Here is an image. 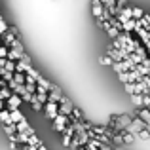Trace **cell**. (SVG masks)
I'll use <instances>...</instances> for the list:
<instances>
[{
	"mask_svg": "<svg viewBox=\"0 0 150 150\" xmlns=\"http://www.w3.org/2000/svg\"><path fill=\"white\" fill-rule=\"evenodd\" d=\"M4 103H6V108H8V110H11V108H19L23 101H21V97H19V95H15V93H11V95L8 97V99L4 101Z\"/></svg>",
	"mask_w": 150,
	"mask_h": 150,
	"instance_id": "6da1fadb",
	"label": "cell"
},
{
	"mask_svg": "<svg viewBox=\"0 0 150 150\" xmlns=\"http://www.w3.org/2000/svg\"><path fill=\"white\" fill-rule=\"evenodd\" d=\"M42 108L46 110V116L50 118V120H53L55 116H57V103H51V101H46L44 106Z\"/></svg>",
	"mask_w": 150,
	"mask_h": 150,
	"instance_id": "7a4b0ae2",
	"label": "cell"
},
{
	"mask_svg": "<svg viewBox=\"0 0 150 150\" xmlns=\"http://www.w3.org/2000/svg\"><path fill=\"white\" fill-rule=\"evenodd\" d=\"M101 11H103V4L99 2V0H91V13H93V17L99 19Z\"/></svg>",
	"mask_w": 150,
	"mask_h": 150,
	"instance_id": "3957f363",
	"label": "cell"
},
{
	"mask_svg": "<svg viewBox=\"0 0 150 150\" xmlns=\"http://www.w3.org/2000/svg\"><path fill=\"white\" fill-rule=\"evenodd\" d=\"M137 116L141 118L143 122H150V108H146V106H141V108H137Z\"/></svg>",
	"mask_w": 150,
	"mask_h": 150,
	"instance_id": "277c9868",
	"label": "cell"
},
{
	"mask_svg": "<svg viewBox=\"0 0 150 150\" xmlns=\"http://www.w3.org/2000/svg\"><path fill=\"white\" fill-rule=\"evenodd\" d=\"M8 112H10V120L13 122V124H17V122H21L23 118H25V116L21 114V110H19V108H11V110H8Z\"/></svg>",
	"mask_w": 150,
	"mask_h": 150,
	"instance_id": "5b68a950",
	"label": "cell"
},
{
	"mask_svg": "<svg viewBox=\"0 0 150 150\" xmlns=\"http://www.w3.org/2000/svg\"><path fill=\"white\" fill-rule=\"evenodd\" d=\"M106 55H108V57L112 59V61H122V57H120V51H118L116 48H114L112 44H110L108 48H106Z\"/></svg>",
	"mask_w": 150,
	"mask_h": 150,
	"instance_id": "8992f818",
	"label": "cell"
},
{
	"mask_svg": "<svg viewBox=\"0 0 150 150\" xmlns=\"http://www.w3.org/2000/svg\"><path fill=\"white\" fill-rule=\"evenodd\" d=\"M29 127H30V125H29V122H27L25 118H23L21 122H17V124H15V133H25Z\"/></svg>",
	"mask_w": 150,
	"mask_h": 150,
	"instance_id": "52a82bcc",
	"label": "cell"
},
{
	"mask_svg": "<svg viewBox=\"0 0 150 150\" xmlns=\"http://www.w3.org/2000/svg\"><path fill=\"white\" fill-rule=\"evenodd\" d=\"M0 122H2L4 125H10V124H13V122L10 120V112H8V108H2V110H0Z\"/></svg>",
	"mask_w": 150,
	"mask_h": 150,
	"instance_id": "ba28073f",
	"label": "cell"
},
{
	"mask_svg": "<svg viewBox=\"0 0 150 150\" xmlns=\"http://www.w3.org/2000/svg\"><path fill=\"white\" fill-rule=\"evenodd\" d=\"M129 10H131V19H141L143 13H144V11L141 10V8H137V6H129Z\"/></svg>",
	"mask_w": 150,
	"mask_h": 150,
	"instance_id": "9c48e42d",
	"label": "cell"
},
{
	"mask_svg": "<svg viewBox=\"0 0 150 150\" xmlns=\"http://www.w3.org/2000/svg\"><path fill=\"white\" fill-rule=\"evenodd\" d=\"M131 103L137 108H141V106H143V95H141V93H131Z\"/></svg>",
	"mask_w": 150,
	"mask_h": 150,
	"instance_id": "30bf717a",
	"label": "cell"
},
{
	"mask_svg": "<svg viewBox=\"0 0 150 150\" xmlns=\"http://www.w3.org/2000/svg\"><path fill=\"white\" fill-rule=\"evenodd\" d=\"M40 143H42V141L38 139V137L34 135V133H33V135H29V141H27V144H29V146H38Z\"/></svg>",
	"mask_w": 150,
	"mask_h": 150,
	"instance_id": "8fae6325",
	"label": "cell"
},
{
	"mask_svg": "<svg viewBox=\"0 0 150 150\" xmlns=\"http://www.w3.org/2000/svg\"><path fill=\"white\" fill-rule=\"evenodd\" d=\"M10 95H11V91L8 89V86H4V88H0V99H2V101H6V99H8Z\"/></svg>",
	"mask_w": 150,
	"mask_h": 150,
	"instance_id": "7c38bea8",
	"label": "cell"
},
{
	"mask_svg": "<svg viewBox=\"0 0 150 150\" xmlns=\"http://www.w3.org/2000/svg\"><path fill=\"white\" fill-rule=\"evenodd\" d=\"M137 137H139V139H143V141H148V139H150V131H148V127H146V129H143V131H139V133H137Z\"/></svg>",
	"mask_w": 150,
	"mask_h": 150,
	"instance_id": "4fadbf2b",
	"label": "cell"
},
{
	"mask_svg": "<svg viewBox=\"0 0 150 150\" xmlns=\"http://www.w3.org/2000/svg\"><path fill=\"white\" fill-rule=\"evenodd\" d=\"M51 122H53V120H51ZM65 127H67L65 124H59V122H53V131H57V133H63V131H65Z\"/></svg>",
	"mask_w": 150,
	"mask_h": 150,
	"instance_id": "5bb4252c",
	"label": "cell"
},
{
	"mask_svg": "<svg viewBox=\"0 0 150 150\" xmlns=\"http://www.w3.org/2000/svg\"><path fill=\"white\" fill-rule=\"evenodd\" d=\"M4 69H6L8 72H15V61H8V59H6V65H4Z\"/></svg>",
	"mask_w": 150,
	"mask_h": 150,
	"instance_id": "9a60e30c",
	"label": "cell"
},
{
	"mask_svg": "<svg viewBox=\"0 0 150 150\" xmlns=\"http://www.w3.org/2000/svg\"><path fill=\"white\" fill-rule=\"evenodd\" d=\"M99 63H101V65H112V59H110L108 55H101V57H99Z\"/></svg>",
	"mask_w": 150,
	"mask_h": 150,
	"instance_id": "2e32d148",
	"label": "cell"
},
{
	"mask_svg": "<svg viewBox=\"0 0 150 150\" xmlns=\"http://www.w3.org/2000/svg\"><path fill=\"white\" fill-rule=\"evenodd\" d=\"M30 105H33V110H36V112H40V110H42V103H38L34 97H33V101H30Z\"/></svg>",
	"mask_w": 150,
	"mask_h": 150,
	"instance_id": "e0dca14e",
	"label": "cell"
},
{
	"mask_svg": "<svg viewBox=\"0 0 150 150\" xmlns=\"http://www.w3.org/2000/svg\"><path fill=\"white\" fill-rule=\"evenodd\" d=\"M124 88H125V91L129 93V95H131V93H135V82H129V84H124Z\"/></svg>",
	"mask_w": 150,
	"mask_h": 150,
	"instance_id": "ac0fdd59",
	"label": "cell"
},
{
	"mask_svg": "<svg viewBox=\"0 0 150 150\" xmlns=\"http://www.w3.org/2000/svg\"><path fill=\"white\" fill-rule=\"evenodd\" d=\"M141 65H143L144 69H148V70H150V57H148V55H146V57H143V59H141Z\"/></svg>",
	"mask_w": 150,
	"mask_h": 150,
	"instance_id": "d6986e66",
	"label": "cell"
},
{
	"mask_svg": "<svg viewBox=\"0 0 150 150\" xmlns=\"http://www.w3.org/2000/svg\"><path fill=\"white\" fill-rule=\"evenodd\" d=\"M6 30H8V25L4 23V19H0V36H2V34L6 33Z\"/></svg>",
	"mask_w": 150,
	"mask_h": 150,
	"instance_id": "ffe728a7",
	"label": "cell"
},
{
	"mask_svg": "<svg viewBox=\"0 0 150 150\" xmlns=\"http://www.w3.org/2000/svg\"><path fill=\"white\" fill-rule=\"evenodd\" d=\"M143 106L150 108V95H143Z\"/></svg>",
	"mask_w": 150,
	"mask_h": 150,
	"instance_id": "44dd1931",
	"label": "cell"
},
{
	"mask_svg": "<svg viewBox=\"0 0 150 150\" xmlns=\"http://www.w3.org/2000/svg\"><path fill=\"white\" fill-rule=\"evenodd\" d=\"M61 135H63V144H65V146H70V137L65 135V133H61Z\"/></svg>",
	"mask_w": 150,
	"mask_h": 150,
	"instance_id": "7402d4cb",
	"label": "cell"
},
{
	"mask_svg": "<svg viewBox=\"0 0 150 150\" xmlns=\"http://www.w3.org/2000/svg\"><path fill=\"white\" fill-rule=\"evenodd\" d=\"M8 144H10V148H11V150H15V148H17V143H13V141H10Z\"/></svg>",
	"mask_w": 150,
	"mask_h": 150,
	"instance_id": "603a6c76",
	"label": "cell"
},
{
	"mask_svg": "<svg viewBox=\"0 0 150 150\" xmlns=\"http://www.w3.org/2000/svg\"><path fill=\"white\" fill-rule=\"evenodd\" d=\"M36 150H48V148H46V146H44V144H42V143H40V144H38V148H36Z\"/></svg>",
	"mask_w": 150,
	"mask_h": 150,
	"instance_id": "cb8c5ba5",
	"label": "cell"
},
{
	"mask_svg": "<svg viewBox=\"0 0 150 150\" xmlns=\"http://www.w3.org/2000/svg\"><path fill=\"white\" fill-rule=\"evenodd\" d=\"M2 108H6V103H4L2 99H0V110H2Z\"/></svg>",
	"mask_w": 150,
	"mask_h": 150,
	"instance_id": "d4e9b609",
	"label": "cell"
},
{
	"mask_svg": "<svg viewBox=\"0 0 150 150\" xmlns=\"http://www.w3.org/2000/svg\"><path fill=\"white\" fill-rule=\"evenodd\" d=\"M4 86H6V82H4L2 78H0V88H4Z\"/></svg>",
	"mask_w": 150,
	"mask_h": 150,
	"instance_id": "484cf974",
	"label": "cell"
},
{
	"mask_svg": "<svg viewBox=\"0 0 150 150\" xmlns=\"http://www.w3.org/2000/svg\"><path fill=\"white\" fill-rule=\"evenodd\" d=\"M76 150H86V146H78V148H76Z\"/></svg>",
	"mask_w": 150,
	"mask_h": 150,
	"instance_id": "4316f807",
	"label": "cell"
},
{
	"mask_svg": "<svg viewBox=\"0 0 150 150\" xmlns=\"http://www.w3.org/2000/svg\"><path fill=\"white\" fill-rule=\"evenodd\" d=\"M23 150H29V148H27V144H23Z\"/></svg>",
	"mask_w": 150,
	"mask_h": 150,
	"instance_id": "83f0119b",
	"label": "cell"
},
{
	"mask_svg": "<svg viewBox=\"0 0 150 150\" xmlns=\"http://www.w3.org/2000/svg\"><path fill=\"white\" fill-rule=\"evenodd\" d=\"M0 44H2V36H0Z\"/></svg>",
	"mask_w": 150,
	"mask_h": 150,
	"instance_id": "f1b7e54d",
	"label": "cell"
},
{
	"mask_svg": "<svg viewBox=\"0 0 150 150\" xmlns=\"http://www.w3.org/2000/svg\"><path fill=\"white\" fill-rule=\"evenodd\" d=\"M0 19H2V15H0Z\"/></svg>",
	"mask_w": 150,
	"mask_h": 150,
	"instance_id": "f546056e",
	"label": "cell"
}]
</instances>
